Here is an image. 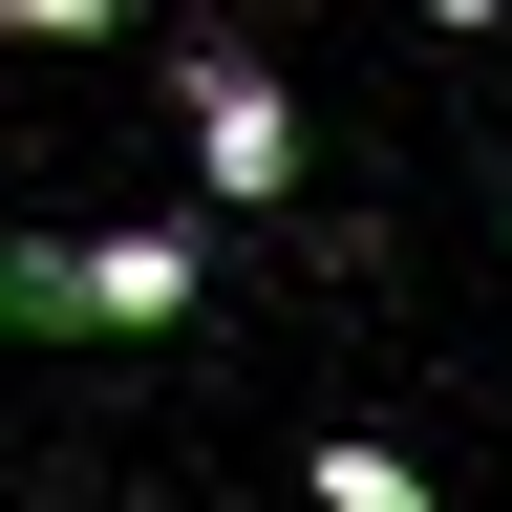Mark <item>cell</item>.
Returning a JSON list of instances; mask_svg holds the SVG:
<instances>
[{"instance_id":"5","label":"cell","mask_w":512,"mask_h":512,"mask_svg":"<svg viewBox=\"0 0 512 512\" xmlns=\"http://www.w3.org/2000/svg\"><path fill=\"white\" fill-rule=\"evenodd\" d=\"M427 22H448V43H491V22H512V0H427Z\"/></svg>"},{"instance_id":"2","label":"cell","mask_w":512,"mask_h":512,"mask_svg":"<svg viewBox=\"0 0 512 512\" xmlns=\"http://www.w3.org/2000/svg\"><path fill=\"white\" fill-rule=\"evenodd\" d=\"M171 86H192V171H214L235 214H256V192H299V107H278V64H256V43H192Z\"/></svg>"},{"instance_id":"4","label":"cell","mask_w":512,"mask_h":512,"mask_svg":"<svg viewBox=\"0 0 512 512\" xmlns=\"http://www.w3.org/2000/svg\"><path fill=\"white\" fill-rule=\"evenodd\" d=\"M128 0H0V43H107Z\"/></svg>"},{"instance_id":"1","label":"cell","mask_w":512,"mask_h":512,"mask_svg":"<svg viewBox=\"0 0 512 512\" xmlns=\"http://www.w3.org/2000/svg\"><path fill=\"white\" fill-rule=\"evenodd\" d=\"M192 278H214L192 235H22L0 256V342H150V320H192Z\"/></svg>"},{"instance_id":"3","label":"cell","mask_w":512,"mask_h":512,"mask_svg":"<svg viewBox=\"0 0 512 512\" xmlns=\"http://www.w3.org/2000/svg\"><path fill=\"white\" fill-rule=\"evenodd\" d=\"M320 512H448V491H427L384 427H320Z\"/></svg>"}]
</instances>
